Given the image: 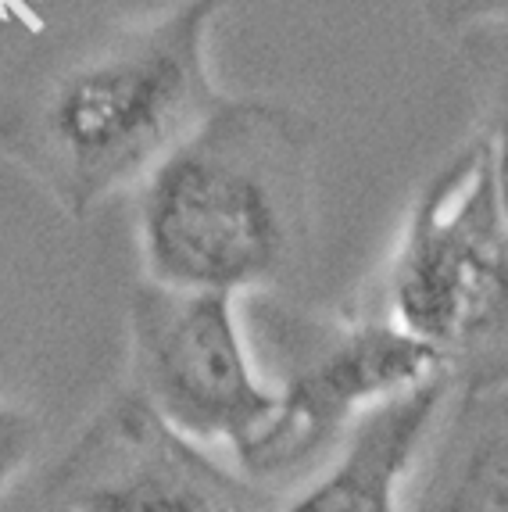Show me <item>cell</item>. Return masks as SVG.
<instances>
[{"instance_id":"cell-6","label":"cell","mask_w":508,"mask_h":512,"mask_svg":"<svg viewBox=\"0 0 508 512\" xmlns=\"http://www.w3.org/2000/svg\"><path fill=\"white\" fill-rule=\"evenodd\" d=\"M283 502L287 491L212 459L122 384L51 466L40 512H280Z\"/></svg>"},{"instance_id":"cell-12","label":"cell","mask_w":508,"mask_h":512,"mask_svg":"<svg viewBox=\"0 0 508 512\" xmlns=\"http://www.w3.org/2000/svg\"><path fill=\"white\" fill-rule=\"evenodd\" d=\"M226 512H258V509H226Z\"/></svg>"},{"instance_id":"cell-9","label":"cell","mask_w":508,"mask_h":512,"mask_svg":"<svg viewBox=\"0 0 508 512\" xmlns=\"http://www.w3.org/2000/svg\"><path fill=\"white\" fill-rule=\"evenodd\" d=\"M458 51L469 58L480 104L473 140L483 151L494 201L508 226V22L466 33L458 40Z\"/></svg>"},{"instance_id":"cell-5","label":"cell","mask_w":508,"mask_h":512,"mask_svg":"<svg viewBox=\"0 0 508 512\" xmlns=\"http://www.w3.org/2000/svg\"><path fill=\"white\" fill-rule=\"evenodd\" d=\"M237 301L222 291L140 280L126 308V380L179 434L247 452L280 394L258 373Z\"/></svg>"},{"instance_id":"cell-2","label":"cell","mask_w":508,"mask_h":512,"mask_svg":"<svg viewBox=\"0 0 508 512\" xmlns=\"http://www.w3.org/2000/svg\"><path fill=\"white\" fill-rule=\"evenodd\" d=\"M319 126L276 97H226L133 190L144 276L233 298L283 291L315 233Z\"/></svg>"},{"instance_id":"cell-8","label":"cell","mask_w":508,"mask_h":512,"mask_svg":"<svg viewBox=\"0 0 508 512\" xmlns=\"http://www.w3.org/2000/svg\"><path fill=\"white\" fill-rule=\"evenodd\" d=\"M451 376L401 394L358 419L333 459L280 512H405V484Z\"/></svg>"},{"instance_id":"cell-11","label":"cell","mask_w":508,"mask_h":512,"mask_svg":"<svg viewBox=\"0 0 508 512\" xmlns=\"http://www.w3.org/2000/svg\"><path fill=\"white\" fill-rule=\"evenodd\" d=\"M423 18L444 40H462L483 26L508 22V0H423Z\"/></svg>"},{"instance_id":"cell-10","label":"cell","mask_w":508,"mask_h":512,"mask_svg":"<svg viewBox=\"0 0 508 512\" xmlns=\"http://www.w3.org/2000/svg\"><path fill=\"white\" fill-rule=\"evenodd\" d=\"M43 441L40 416L18 402H0V495L36 459Z\"/></svg>"},{"instance_id":"cell-4","label":"cell","mask_w":508,"mask_h":512,"mask_svg":"<svg viewBox=\"0 0 508 512\" xmlns=\"http://www.w3.org/2000/svg\"><path fill=\"white\" fill-rule=\"evenodd\" d=\"M437 376H448V366L369 294L362 305L301 330L276 384V412L233 462L244 477L287 491L333 459L358 419Z\"/></svg>"},{"instance_id":"cell-1","label":"cell","mask_w":508,"mask_h":512,"mask_svg":"<svg viewBox=\"0 0 508 512\" xmlns=\"http://www.w3.org/2000/svg\"><path fill=\"white\" fill-rule=\"evenodd\" d=\"M229 0H176L147 18L61 43L0 83V158L86 222L215 108L212 29Z\"/></svg>"},{"instance_id":"cell-7","label":"cell","mask_w":508,"mask_h":512,"mask_svg":"<svg viewBox=\"0 0 508 512\" xmlns=\"http://www.w3.org/2000/svg\"><path fill=\"white\" fill-rule=\"evenodd\" d=\"M405 512H508V366L448 380L408 473Z\"/></svg>"},{"instance_id":"cell-3","label":"cell","mask_w":508,"mask_h":512,"mask_svg":"<svg viewBox=\"0 0 508 512\" xmlns=\"http://www.w3.org/2000/svg\"><path fill=\"white\" fill-rule=\"evenodd\" d=\"M376 301L448 376L508 366V226L473 137L415 190Z\"/></svg>"}]
</instances>
